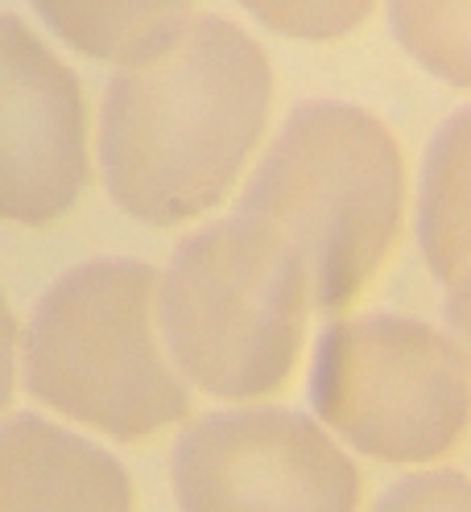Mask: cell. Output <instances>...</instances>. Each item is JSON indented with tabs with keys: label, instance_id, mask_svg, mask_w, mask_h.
Segmentation results:
<instances>
[{
	"label": "cell",
	"instance_id": "cell-4",
	"mask_svg": "<svg viewBox=\"0 0 471 512\" xmlns=\"http://www.w3.org/2000/svg\"><path fill=\"white\" fill-rule=\"evenodd\" d=\"M157 269L87 261L62 273L25 327V389L62 418L120 442L186 418L191 389L162 356L153 327Z\"/></svg>",
	"mask_w": 471,
	"mask_h": 512
},
{
	"label": "cell",
	"instance_id": "cell-14",
	"mask_svg": "<svg viewBox=\"0 0 471 512\" xmlns=\"http://www.w3.org/2000/svg\"><path fill=\"white\" fill-rule=\"evenodd\" d=\"M13 356H17V323L5 294H0V409L13 401Z\"/></svg>",
	"mask_w": 471,
	"mask_h": 512
},
{
	"label": "cell",
	"instance_id": "cell-5",
	"mask_svg": "<svg viewBox=\"0 0 471 512\" xmlns=\"http://www.w3.org/2000/svg\"><path fill=\"white\" fill-rule=\"evenodd\" d=\"M310 405L381 463H430L467 430V351L405 314H356L314 343Z\"/></svg>",
	"mask_w": 471,
	"mask_h": 512
},
{
	"label": "cell",
	"instance_id": "cell-6",
	"mask_svg": "<svg viewBox=\"0 0 471 512\" xmlns=\"http://www.w3.org/2000/svg\"><path fill=\"white\" fill-rule=\"evenodd\" d=\"M182 512H356L360 475L294 409H224L186 422L170 455Z\"/></svg>",
	"mask_w": 471,
	"mask_h": 512
},
{
	"label": "cell",
	"instance_id": "cell-12",
	"mask_svg": "<svg viewBox=\"0 0 471 512\" xmlns=\"http://www.w3.org/2000/svg\"><path fill=\"white\" fill-rule=\"evenodd\" d=\"M253 13L265 29L306 42L343 38L372 13L376 0H236Z\"/></svg>",
	"mask_w": 471,
	"mask_h": 512
},
{
	"label": "cell",
	"instance_id": "cell-9",
	"mask_svg": "<svg viewBox=\"0 0 471 512\" xmlns=\"http://www.w3.org/2000/svg\"><path fill=\"white\" fill-rule=\"evenodd\" d=\"M71 50L100 62H137L191 17L195 0H29Z\"/></svg>",
	"mask_w": 471,
	"mask_h": 512
},
{
	"label": "cell",
	"instance_id": "cell-11",
	"mask_svg": "<svg viewBox=\"0 0 471 512\" xmlns=\"http://www.w3.org/2000/svg\"><path fill=\"white\" fill-rule=\"evenodd\" d=\"M389 21L422 67L467 87V0H393Z\"/></svg>",
	"mask_w": 471,
	"mask_h": 512
},
{
	"label": "cell",
	"instance_id": "cell-10",
	"mask_svg": "<svg viewBox=\"0 0 471 512\" xmlns=\"http://www.w3.org/2000/svg\"><path fill=\"white\" fill-rule=\"evenodd\" d=\"M422 248L430 269L463 298L467 290V112L438 137L422 174Z\"/></svg>",
	"mask_w": 471,
	"mask_h": 512
},
{
	"label": "cell",
	"instance_id": "cell-1",
	"mask_svg": "<svg viewBox=\"0 0 471 512\" xmlns=\"http://www.w3.org/2000/svg\"><path fill=\"white\" fill-rule=\"evenodd\" d=\"M273 104L265 50L240 25L195 13L124 62L100 108V174L141 223H186L228 199Z\"/></svg>",
	"mask_w": 471,
	"mask_h": 512
},
{
	"label": "cell",
	"instance_id": "cell-7",
	"mask_svg": "<svg viewBox=\"0 0 471 512\" xmlns=\"http://www.w3.org/2000/svg\"><path fill=\"white\" fill-rule=\"evenodd\" d=\"M87 186V108L75 71L0 13V219L42 228Z\"/></svg>",
	"mask_w": 471,
	"mask_h": 512
},
{
	"label": "cell",
	"instance_id": "cell-8",
	"mask_svg": "<svg viewBox=\"0 0 471 512\" xmlns=\"http://www.w3.org/2000/svg\"><path fill=\"white\" fill-rule=\"evenodd\" d=\"M0 512H133V479L104 446L17 413L0 422Z\"/></svg>",
	"mask_w": 471,
	"mask_h": 512
},
{
	"label": "cell",
	"instance_id": "cell-3",
	"mask_svg": "<svg viewBox=\"0 0 471 512\" xmlns=\"http://www.w3.org/2000/svg\"><path fill=\"white\" fill-rule=\"evenodd\" d=\"M153 302L186 384L248 401L290 380L310 294L298 252L265 223L236 211L191 232L157 277Z\"/></svg>",
	"mask_w": 471,
	"mask_h": 512
},
{
	"label": "cell",
	"instance_id": "cell-2",
	"mask_svg": "<svg viewBox=\"0 0 471 512\" xmlns=\"http://www.w3.org/2000/svg\"><path fill=\"white\" fill-rule=\"evenodd\" d=\"M405 170L389 128L356 104L310 100L290 112L248 178L240 215L286 240L314 310H343L401 228Z\"/></svg>",
	"mask_w": 471,
	"mask_h": 512
},
{
	"label": "cell",
	"instance_id": "cell-13",
	"mask_svg": "<svg viewBox=\"0 0 471 512\" xmlns=\"http://www.w3.org/2000/svg\"><path fill=\"white\" fill-rule=\"evenodd\" d=\"M372 512H471V488L463 471H422L393 484Z\"/></svg>",
	"mask_w": 471,
	"mask_h": 512
}]
</instances>
